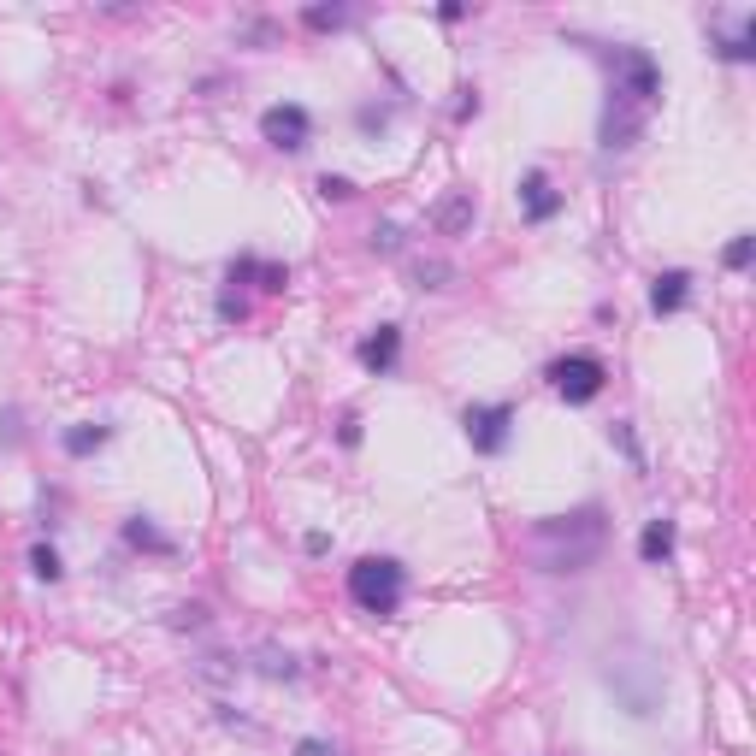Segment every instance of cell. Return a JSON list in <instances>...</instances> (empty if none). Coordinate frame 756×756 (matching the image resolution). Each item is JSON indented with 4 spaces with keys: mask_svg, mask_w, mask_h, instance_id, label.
Listing matches in <instances>:
<instances>
[{
    "mask_svg": "<svg viewBox=\"0 0 756 756\" xmlns=\"http://www.w3.org/2000/svg\"><path fill=\"white\" fill-rule=\"evenodd\" d=\"M609 65V101H603V148L609 154H627L632 142L650 125V107L662 101V65L650 60V48H603Z\"/></svg>",
    "mask_w": 756,
    "mask_h": 756,
    "instance_id": "cell-1",
    "label": "cell"
},
{
    "mask_svg": "<svg viewBox=\"0 0 756 756\" xmlns=\"http://www.w3.org/2000/svg\"><path fill=\"white\" fill-rule=\"evenodd\" d=\"M526 544H532L538 573H585L609 544V514H603V503H579L573 514L532 520Z\"/></svg>",
    "mask_w": 756,
    "mask_h": 756,
    "instance_id": "cell-2",
    "label": "cell"
},
{
    "mask_svg": "<svg viewBox=\"0 0 756 756\" xmlns=\"http://www.w3.org/2000/svg\"><path fill=\"white\" fill-rule=\"evenodd\" d=\"M603 686L621 697V709H627L632 721H650L656 709H662V692H668V680H662V662L656 656H609L603 662Z\"/></svg>",
    "mask_w": 756,
    "mask_h": 756,
    "instance_id": "cell-3",
    "label": "cell"
},
{
    "mask_svg": "<svg viewBox=\"0 0 756 756\" xmlns=\"http://www.w3.org/2000/svg\"><path fill=\"white\" fill-rule=\"evenodd\" d=\"M402 591H408V567L396 556H361L349 567V603L367 609V615H396L402 609Z\"/></svg>",
    "mask_w": 756,
    "mask_h": 756,
    "instance_id": "cell-4",
    "label": "cell"
},
{
    "mask_svg": "<svg viewBox=\"0 0 756 756\" xmlns=\"http://www.w3.org/2000/svg\"><path fill=\"white\" fill-rule=\"evenodd\" d=\"M550 390L573 402V408H585V402H597L603 396V384H609V367H603V355H591V349H579V355H562V361H550Z\"/></svg>",
    "mask_w": 756,
    "mask_h": 756,
    "instance_id": "cell-5",
    "label": "cell"
},
{
    "mask_svg": "<svg viewBox=\"0 0 756 756\" xmlns=\"http://www.w3.org/2000/svg\"><path fill=\"white\" fill-rule=\"evenodd\" d=\"M461 426H467V438H473L479 455H503L508 432H514V408H508V402H473V408L461 414Z\"/></svg>",
    "mask_w": 756,
    "mask_h": 756,
    "instance_id": "cell-6",
    "label": "cell"
},
{
    "mask_svg": "<svg viewBox=\"0 0 756 756\" xmlns=\"http://www.w3.org/2000/svg\"><path fill=\"white\" fill-rule=\"evenodd\" d=\"M260 136H266L272 148H284V154H302V148H308V136H314V119H308V107L278 101V107H266V113H260Z\"/></svg>",
    "mask_w": 756,
    "mask_h": 756,
    "instance_id": "cell-7",
    "label": "cell"
},
{
    "mask_svg": "<svg viewBox=\"0 0 756 756\" xmlns=\"http://www.w3.org/2000/svg\"><path fill=\"white\" fill-rule=\"evenodd\" d=\"M520 201H526V219H532V225H550V219L567 207V195L550 184L544 172H526V178H520Z\"/></svg>",
    "mask_w": 756,
    "mask_h": 756,
    "instance_id": "cell-8",
    "label": "cell"
},
{
    "mask_svg": "<svg viewBox=\"0 0 756 756\" xmlns=\"http://www.w3.org/2000/svg\"><path fill=\"white\" fill-rule=\"evenodd\" d=\"M686 302H692V272H686V266H674V272H662V278L650 284V314L668 319V314H680Z\"/></svg>",
    "mask_w": 756,
    "mask_h": 756,
    "instance_id": "cell-9",
    "label": "cell"
},
{
    "mask_svg": "<svg viewBox=\"0 0 756 756\" xmlns=\"http://www.w3.org/2000/svg\"><path fill=\"white\" fill-rule=\"evenodd\" d=\"M473 189H449L438 207H432V225H438L443 237H461V231H473Z\"/></svg>",
    "mask_w": 756,
    "mask_h": 756,
    "instance_id": "cell-10",
    "label": "cell"
},
{
    "mask_svg": "<svg viewBox=\"0 0 756 756\" xmlns=\"http://www.w3.org/2000/svg\"><path fill=\"white\" fill-rule=\"evenodd\" d=\"M715 54L727 65H751L756 60V12H739V24L715 36Z\"/></svg>",
    "mask_w": 756,
    "mask_h": 756,
    "instance_id": "cell-11",
    "label": "cell"
},
{
    "mask_svg": "<svg viewBox=\"0 0 756 756\" xmlns=\"http://www.w3.org/2000/svg\"><path fill=\"white\" fill-rule=\"evenodd\" d=\"M125 544L130 550H142V556H160V562H172L178 556V538H166L154 520H142V514H130L125 520Z\"/></svg>",
    "mask_w": 756,
    "mask_h": 756,
    "instance_id": "cell-12",
    "label": "cell"
},
{
    "mask_svg": "<svg viewBox=\"0 0 756 756\" xmlns=\"http://www.w3.org/2000/svg\"><path fill=\"white\" fill-rule=\"evenodd\" d=\"M396 349H402V325H378L373 337L361 343V367L384 378L390 367H396Z\"/></svg>",
    "mask_w": 756,
    "mask_h": 756,
    "instance_id": "cell-13",
    "label": "cell"
},
{
    "mask_svg": "<svg viewBox=\"0 0 756 756\" xmlns=\"http://www.w3.org/2000/svg\"><path fill=\"white\" fill-rule=\"evenodd\" d=\"M668 556H674V520H644V532H638V562L662 567Z\"/></svg>",
    "mask_w": 756,
    "mask_h": 756,
    "instance_id": "cell-14",
    "label": "cell"
},
{
    "mask_svg": "<svg viewBox=\"0 0 756 756\" xmlns=\"http://www.w3.org/2000/svg\"><path fill=\"white\" fill-rule=\"evenodd\" d=\"M249 668H254V674H266V680H296V674H302V668H296L284 650H272V644H260V650H254Z\"/></svg>",
    "mask_w": 756,
    "mask_h": 756,
    "instance_id": "cell-15",
    "label": "cell"
},
{
    "mask_svg": "<svg viewBox=\"0 0 756 756\" xmlns=\"http://www.w3.org/2000/svg\"><path fill=\"white\" fill-rule=\"evenodd\" d=\"M107 438H113V426H71L65 432V455H95Z\"/></svg>",
    "mask_w": 756,
    "mask_h": 756,
    "instance_id": "cell-16",
    "label": "cell"
},
{
    "mask_svg": "<svg viewBox=\"0 0 756 756\" xmlns=\"http://www.w3.org/2000/svg\"><path fill=\"white\" fill-rule=\"evenodd\" d=\"M349 18H355L349 6H308V12H302V24H308V30H319V36H325V30H343Z\"/></svg>",
    "mask_w": 756,
    "mask_h": 756,
    "instance_id": "cell-17",
    "label": "cell"
},
{
    "mask_svg": "<svg viewBox=\"0 0 756 756\" xmlns=\"http://www.w3.org/2000/svg\"><path fill=\"white\" fill-rule=\"evenodd\" d=\"M609 443H615V449L627 455L632 467L644 473V449H638V438H632V420H615V426H609Z\"/></svg>",
    "mask_w": 756,
    "mask_h": 756,
    "instance_id": "cell-18",
    "label": "cell"
},
{
    "mask_svg": "<svg viewBox=\"0 0 756 756\" xmlns=\"http://www.w3.org/2000/svg\"><path fill=\"white\" fill-rule=\"evenodd\" d=\"M254 284H260L266 296H278V290L290 284V266H278V260H254Z\"/></svg>",
    "mask_w": 756,
    "mask_h": 756,
    "instance_id": "cell-19",
    "label": "cell"
},
{
    "mask_svg": "<svg viewBox=\"0 0 756 756\" xmlns=\"http://www.w3.org/2000/svg\"><path fill=\"white\" fill-rule=\"evenodd\" d=\"M30 573L54 585V579L65 573V567H60V550H54V544H36V550H30Z\"/></svg>",
    "mask_w": 756,
    "mask_h": 756,
    "instance_id": "cell-20",
    "label": "cell"
},
{
    "mask_svg": "<svg viewBox=\"0 0 756 756\" xmlns=\"http://www.w3.org/2000/svg\"><path fill=\"white\" fill-rule=\"evenodd\" d=\"M751 254H756V237H751V231H739V237L727 243V254H721V260H727L733 272H745V266H751Z\"/></svg>",
    "mask_w": 756,
    "mask_h": 756,
    "instance_id": "cell-21",
    "label": "cell"
},
{
    "mask_svg": "<svg viewBox=\"0 0 756 756\" xmlns=\"http://www.w3.org/2000/svg\"><path fill=\"white\" fill-rule=\"evenodd\" d=\"M414 284H420V290H443V284H449V266H443V260H426V266H414Z\"/></svg>",
    "mask_w": 756,
    "mask_h": 756,
    "instance_id": "cell-22",
    "label": "cell"
},
{
    "mask_svg": "<svg viewBox=\"0 0 756 756\" xmlns=\"http://www.w3.org/2000/svg\"><path fill=\"white\" fill-rule=\"evenodd\" d=\"M172 627H178V632H201V627H207V609H201V603H184V609H172Z\"/></svg>",
    "mask_w": 756,
    "mask_h": 756,
    "instance_id": "cell-23",
    "label": "cell"
},
{
    "mask_svg": "<svg viewBox=\"0 0 756 756\" xmlns=\"http://www.w3.org/2000/svg\"><path fill=\"white\" fill-rule=\"evenodd\" d=\"M319 195H325V201H349L355 184H349V178H337V172H325V178H319Z\"/></svg>",
    "mask_w": 756,
    "mask_h": 756,
    "instance_id": "cell-24",
    "label": "cell"
},
{
    "mask_svg": "<svg viewBox=\"0 0 756 756\" xmlns=\"http://www.w3.org/2000/svg\"><path fill=\"white\" fill-rule=\"evenodd\" d=\"M219 319H225V325H243V319H249V302H243V296H219Z\"/></svg>",
    "mask_w": 756,
    "mask_h": 756,
    "instance_id": "cell-25",
    "label": "cell"
},
{
    "mask_svg": "<svg viewBox=\"0 0 756 756\" xmlns=\"http://www.w3.org/2000/svg\"><path fill=\"white\" fill-rule=\"evenodd\" d=\"M373 249H378V254H396V249H402V231H396V225H378V231H373Z\"/></svg>",
    "mask_w": 756,
    "mask_h": 756,
    "instance_id": "cell-26",
    "label": "cell"
},
{
    "mask_svg": "<svg viewBox=\"0 0 756 756\" xmlns=\"http://www.w3.org/2000/svg\"><path fill=\"white\" fill-rule=\"evenodd\" d=\"M355 119H361V130H384V125H390V113H384V107H361Z\"/></svg>",
    "mask_w": 756,
    "mask_h": 756,
    "instance_id": "cell-27",
    "label": "cell"
},
{
    "mask_svg": "<svg viewBox=\"0 0 756 756\" xmlns=\"http://www.w3.org/2000/svg\"><path fill=\"white\" fill-rule=\"evenodd\" d=\"M296 756H337V745H331V739H302Z\"/></svg>",
    "mask_w": 756,
    "mask_h": 756,
    "instance_id": "cell-28",
    "label": "cell"
},
{
    "mask_svg": "<svg viewBox=\"0 0 756 756\" xmlns=\"http://www.w3.org/2000/svg\"><path fill=\"white\" fill-rule=\"evenodd\" d=\"M473 113H479V89H461V107H455V119H461V125H467V119H473Z\"/></svg>",
    "mask_w": 756,
    "mask_h": 756,
    "instance_id": "cell-29",
    "label": "cell"
},
{
    "mask_svg": "<svg viewBox=\"0 0 756 756\" xmlns=\"http://www.w3.org/2000/svg\"><path fill=\"white\" fill-rule=\"evenodd\" d=\"M337 438H343V449H355V443H361V420H355V414H343V432H337Z\"/></svg>",
    "mask_w": 756,
    "mask_h": 756,
    "instance_id": "cell-30",
    "label": "cell"
},
{
    "mask_svg": "<svg viewBox=\"0 0 756 756\" xmlns=\"http://www.w3.org/2000/svg\"><path fill=\"white\" fill-rule=\"evenodd\" d=\"M272 36H278V30H272L266 18H260V24H249V30H243V42H272Z\"/></svg>",
    "mask_w": 756,
    "mask_h": 756,
    "instance_id": "cell-31",
    "label": "cell"
},
{
    "mask_svg": "<svg viewBox=\"0 0 756 756\" xmlns=\"http://www.w3.org/2000/svg\"><path fill=\"white\" fill-rule=\"evenodd\" d=\"M438 18H443V24H461V18H467V6H461V0H449V6H438Z\"/></svg>",
    "mask_w": 756,
    "mask_h": 756,
    "instance_id": "cell-32",
    "label": "cell"
},
{
    "mask_svg": "<svg viewBox=\"0 0 756 756\" xmlns=\"http://www.w3.org/2000/svg\"><path fill=\"white\" fill-rule=\"evenodd\" d=\"M302 544H308V556H325V550H331V538H325V532H308Z\"/></svg>",
    "mask_w": 756,
    "mask_h": 756,
    "instance_id": "cell-33",
    "label": "cell"
}]
</instances>
